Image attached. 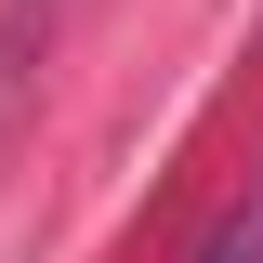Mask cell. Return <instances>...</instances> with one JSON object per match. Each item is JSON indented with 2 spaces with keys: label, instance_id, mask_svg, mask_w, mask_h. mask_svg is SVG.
Returning <instances> with one entry per match:
<instances>
[{
  "label": "cell",
  "instance_id": "obj_1",
  "mask_svg": "<svg viewBox=\"0 0 263 263\" xmlns=\"http://www.w3.org/2000/svg\"><path fill=\"white\" fill-rule=\"evenodd\" d=\"M197 263H263V250H250V237H237V224H224V237H211V250H197Z\"/></svg>",
  "mask_w": 263,
  "mask_h": 263
}]
</instances>
